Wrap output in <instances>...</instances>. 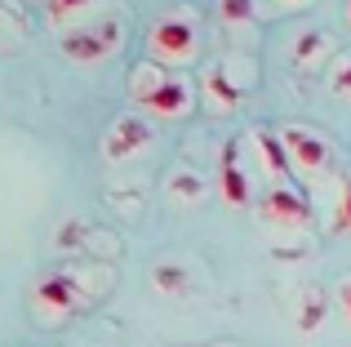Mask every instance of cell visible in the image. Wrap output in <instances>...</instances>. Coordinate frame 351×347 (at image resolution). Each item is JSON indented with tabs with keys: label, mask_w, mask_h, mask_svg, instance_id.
Wrapping results in <instances>:
<instances>
[{
	"label": "cell",
	"mask_w": 351,
	"mask_h": 347,
	"mask_svg": "<svg viewBox=\"0 0 351 347\" xmlns=\"http://www.w3.org/2000/svg\"><path fill=\"white\" fill-rule=\"evenodd\" d=\"M280 143H285V156H289V169L298 178L320 182L334 169V143H329V134L311 130V125H280Z\"/></svg>",
	"instance_id": "cell-1"
},
{
	"label": "cell",
	"mask_w": 351,
	"mask_h": 347,
	"mask_svg": "<svg viewBox=\"0 0 351 347\" xmlns=\"http://www.w3.org/2000/svg\"><path fill=\"white\" fill-rule=\"evenodd\" d=\"M147 53L160 67H182L196 58V18L191 14H169L160 23H152L147 32Z\"/></svg>",
	"instance_id": "cell-2"
},
{
	"label": "cell",
	"mask_w": 351,
	"mask_h": 347,
	"mask_svg": "<svg viewBox=\"0 0 351 347\" xmlns=\"http://www.w3.org/2000/svg\"><path fill=\"white\" fill-rule=\"evenodd\" d=\"M120 40H125L120 18H103V23H89V27H71L62 36V53L76 62H98V58H112Z\"/></svg>",
	"instance_id": "cell-3"
},
{
	"label": "cell",
	"mask_w": 351,
	"mask_h": 347,
	"mask_svg": "<svg viewBox=\"0 0 351 347\" xmlns=\"http://www.w3.org/2000/svg\"><path fill=\"white\" fill-rule=\"evenodd\" d=\"M258 218L271 223V227H307L311 223V200L293 182H280V187H267L258 196Z\"/></svg>",
	"instance_id": "cell-4"
},
{
	"label": "cell",
	"mask_w": 351,
	"mask_h": 347,
	"mask_svg": "<svg viewBox=\"0 0 351 347\" xmlns=\"http://www.w3.org/2000/svg\"><path fill=\"white\" fill-rule=\"evenodd\" d=\"M32 303L40 307L45 316H67V312H76V307H80V280L71 276V272H49V276L36 280Z\"/></svg>",
	"instance_id": "cell-5"
},
{
	"label": "cell",
	"mask_w": 351,
	"mask_h": 347,
	"mask_svg": "<svg viewBox=\"0 0 351 347\" xmlns=\"http://www.w3.org/2000/svg\"><path fill=\"white\" fill-rule=\"evenodd\" d=\"M152 139V125L143 116H116V125L103 134V156L107 160H129L138 147H147Z\"/></svg>",
	"instance_id": "cell-6"
},
{
	"label": "cell",
	"mask_w": 351,
	"mask_h": 347,
	"mask_svg": "<svg viewBox=\"0 0 351 347\" xmlns=\"http://www.w3.org/2000/svg\"><path fill=\"white\" fill-rule=\"evenodd\" d=\"M249 147H254V156H258V169L267 174V187L289 182V156H285L280 130H254L249 134Z\"/></svg>",
	"instance_id": "cell-7"
},
{
	"label": "cell",
	"mask_w": 351,
	"mask_h": 347,
	"mask_svg": "<svg viewBox=\"0 0 351 347\" xmlns=\"http://www.w3.org/2000/svg\"><path fill=\"white\" fill-rule=\"evenodd\" d=\"M218 187H223L227 205H249L254 200V187H249V174L240 165V143H227L223 147V165H218Z\"/></svg>",
	"instance_id": "cell-8"
},
{
	"label": "cell",
	"mask_w": 351,
	"mask_h": 347,
	"mask_svg": "<svg viewBox=\"0 0 351 347\" xmlns=\"http://www.w3.org/2000/svg\"><path fill=\"white\" fill-rule=\"evenodd\" d=\"M138 107L152 112V116H187L191 112V80H182V76L169 71V80H165L156 94H147Z\"/></svg>",
	"instance_id": "cell-9"
},
{
	"label": "cell",
	"mask_w": 351,
	"mask_h": 347,
	"mask_svg": "<svg viewBox=\"0 0 351 347\" xmlns=\"http://www.w3.org/2000/svg\"><path fill=\"white\" fill-rule=\"evenodd\" d=\"M245 98V85L227 76V67H209L205 71V103L218 107V112H232V107Z\"/></svg>",
	"instance_id": "cell-10"
},
{
	"label": "cell",
	"mask_w": 351,
	"mask_h": 347,
	"mask_svg": "<svg viewBox=\"0 0 351 347\" xmlns=\"http://www.w3.org/2000/svg\"><path fill=\"white\" fill-rule=\"evenodd\" d=\"M165 80H169V71H165L160 62H143V67L129 71V98H134V103H143V98L156 94Z\"/></svg>",
	"instance_id": "cell-11"
},
{
	"label": "cell",
	"mask_w": 351,
	"mask_h": 347,
	"mask_svg": "<svg viewBox=\"0 0 351 347\" xmlns=\"http://www.w3.org/2000/svg\"><path fill=\"white\" fill-rule=\"evenodd\" d=\"M329 232H351V174H338L329 200Z\"/></svg>",
	"instance_id": "cell-12"
},
{
	"label": "cell",
	"mask_w": 351,
	"mask_h": 347,
	"mask_svg": "<svg viewBox=\"0 0 351 347\" xmlns=\"http://www.w3.org/2000/svg\"><path fill=\"white\" fill-rule=\"evenodd\" d=\"M325 49H329V32H316V27H311V32H302L298 40H293V62H302V67H307V62L320 58Z\"/></svg>",
	"instance_id": "cell-13"
},
{
	"label": "cell",
	"mask_w": 351,
	"mask_h": 347,
	"mask_svg": "<svg viewBox=\"0 0 351 347\" xmlns=\"http://www.w3.org/2000/svg\"><path fill=\"white\" fill-rule=\"evenodd\" d=\"M169 196L200 200V196H205V178H200V174H191V169H173L169 174Z\"/></svg>",
	"instance_id": "cell-14"
},
{
	"label": "cell",
	"mask_w": 351,
	"mask_h": 347,
	"mask_svg": "<svg viewBox=\"0 0 351 347\" xmlns=\"http://www.w3.org/2000/svg\"><path fill=\"white\" fill-rule=\"evenodd\" d=\"M98 0H45V14H49V23H71V18L89 14Z\"/></svg>",
	"instance_id": "cell-15"
},
{
	"label": "cell",
	"mask_w": 351,
	"mask_h": 347,
	"mask_svg": "<svg viewBox=\"0 0 351 347\" xmlns=\"http://www.w3.org/2000/svg\"><path fill=\"white\" fill-rule=\"evenodd\" d=\"M329 89L334 98H351V53H338L334 67H329Z\"/></svg>",
	"instance_id": "cell-16"
},
{
	"label": "cell",
	"mask_w": 351,
	"mask_h": 347,
	"mask_svg": "<svg viewBox=\"0 0 351 347\" xmlns=\"http://www.w3.org/2000/svg\"><path fill=\"white\" fill-rule=\"evenodd\" d=\"M218 18L223 23H249L254 18V0H218Z\"/></svg>",
	"instance_id": "cell-17"
},
{
	"label": "cell",
	"mask_w": 351,
	"mask_h": 347,
	"mask_svg": "<svg viewBox=\"0 0 351 347\" xmlns=\"http://www.w3.org/2000/svg\"><path fill=\"white\" fill-rule=\"evenodd\" d=\"M152 276H156V285L169 289V294H182V289H187V280H182V267H169V263H160Z\"/></svg>",
	"instance_id": "cell-18"
},
{
	"label": "cell",
	"mask_w": 351,
	"mask_h": 347,
	"mask_svg": "<svg viewBox=\"0 0 351 347\" xmlns=\"http://www.w3.org/2000/svg\"><path fill=\"white\" fill-rule=\"evenodd\" d=\"M338 312L351 321V276L347 280H338Z\"/></svg>",
	"instance_id": "cell-19"
},
{
	"label": "cell",
	"mask_w": 351,
	"mask_h": 347,
	"mask_svg": "<svg viewBox=\"0 0 351 347\" xmlns=\"http://www.w3.org/2000/svg\"><path fill=\"white\" fill-rule=\"evenodd\" d=\"M280 5H289V9H302V5H311V0H280Z\"/></svg>",
	"instance_id": "cell-20"
},
{
	"label": "cell",
	"mask_w": 351,
	"mask_h": 347,
	"mask_svg": "<svg viewBox=\"0 0 351 347\" xmlns=\"http://www.w3.org/2000/svg\"><path fill=\"white\" fill-rule=\"evenodd\" d=\"M347 23H351V0H347Z\"/></svg>",
	"instance_id": "cell-21"
},
{
	"label": "cell",
	"mask_w": 351,
	"mask_h": 347,
	"mask_svg": "<svg viewBox=\"0 0 351 347\" xmlns=\"http://www.w3.org/2000/svg\"><path fill=\"white\" fill-rule=\"evenodd\" d=\"M218 347H236V343H218Z\"/></svg>",
	"instance_id": "cell-22"
}]
</instances>
